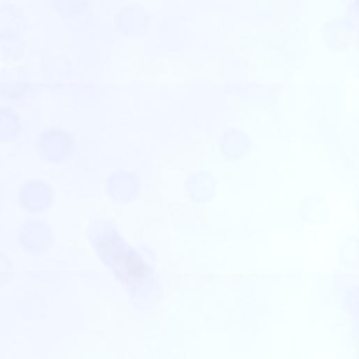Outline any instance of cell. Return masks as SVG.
<instances>
[{"mask_svg":"<svg viewBox=\"0 0 359 359\" xmlns=\"http://www.w3.org/2000/svg\"><path fill=\"white\" fill-rule=\"evenodd\" d=\"M140 189L139 175L131 170H116L108 176L105 182L107 194L116 201H130L137 196Z\"/></svg>","mask_w":359,"mask_h":359,"instance_id":"obj_1","label":"cell"}]
</instances>
